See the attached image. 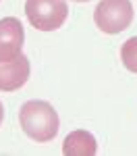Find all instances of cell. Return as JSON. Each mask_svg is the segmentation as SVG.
Wrapping results in <instances>:
<instances>
[{
  "label": "cell",
  "mask_w": 137,
  "mask_h": 156,
  "mask_svg": "<svg viewBox=\"0 0 137 156\" xmlns=\"http://www.w3.org/2000/svg\"><path fill=\"white\" fill-rule=\"evenodd\" d=\"M2 119H4V106H2V102H0V125H2Z\"/></svg>",
  "instance_id": "cell-8"
},
{
  "label": "cell",
  "mask_w": 137,
  "mask_h": 156,
  "mask_svg": "<svg viewBox=\"0 0 137 156\" xmlns=\"http://www.w3.org/2000/svg\"><path fill=\"white\" fill-rule=\"evenodd\" d=\"M19 123L23 127L25 135L31 137L33 142H39V144L52 142L58 133V127H60L58 112L46 100L25 102L19 110Z\"/></svg>",
  "instance_id": "cell-1"
},
{
  "label": "cell",
  "mask_w": 137,
  "mask_h": 156,
  "mask_svg": "<svg viewBox=\"0 0 137 156\" xmlns=\"http://www.w3.org/2000/svg\"><path fill=\"white\" fill-rule=\"evenodd\" d=\"M29 73H31V65L25 54L9 62H0V92H15L23 87L29 79Z\"/></svg>",
  "instance_id": "cell-5"
},
{
  "label": "cell",
  "mask_w": 137,
  "mask_h": 156,
  "mask_svg": "<svg viewBox=\"0 0 137 156\" xmlns=\"http://www.w3.org/2000/svg\"><path fill=\"white\" fill-rule=\"evenodd\" d=\"M98 152L96 137L85 129L71 131L62 142V154L64 156H94Z\"/></svg>",
  "instance_id": "cell-6"
},
{
  "label": "cell",
  "mask_w": 137,
  "mask_h": 156,
  "mask_svg": "<svg viewBox=\"0 0 137 156\" xmlns=\"http://www.w3.org/2000/svg\"><path fill=\"white\" fill-rule=\"evenodd\" d=\"M94 21L100 31L108 36L121 34L133 21V4L129 0H100L94 12Z\"/></svg>",
  "instance_id": "cell-3"
},
{
  "label": "cell",
  "mask_w": 137,
  "mask_h": 156,
  "mask_svg": "<svg viewBox=\"0 0 137 156\" xmlns=\"http://www.w3.org/2000/svg\"><path fill=\"white\" fill-rule=\"evenodd\" d=\"M121 60H123L125 69L137 75V36L129 37L121 46Z\"/></svg>",
  "instance_id": "cell-7"
},
{
  "label": "cell",
  "mask_w": 137,
  "mask_h": 156,
  "mask_svg": "<svg viewBox=\"0 0 137 156\" xmlns=\"http://www.w3.org/2000/svg\"><path fill=\"white\" fill-rule=\"evenodd\" d=\"M25 15L37 31H54L67 21L69 6L67 0H25Z\"/></svg>",
  "instance_id": "cell-2"
},
{
  "label": "cell",
  "mask_w": 137,
  "mask_h": 156,
  "mask_svg": "<svg viewBox=\"0 0 137 156\" xmlns=\"http://www.w3.org/2000/svg\"><path fill=\"white\" fill-rule=\"evenodd\" d=\"M75 2H89V0H75Z\"/></svg>",
  "instance_id": "cell-9"
},
{
  "label": "cell",
  "mask_w": 137,
  "mask_h": 156,
  "mask_svg": "<svg viewBox=\"0 0 137 156\" xmlns=\"http://www.w3.org/2000/svg\"><path fill=\"white\" fill-rule=\"evenodd\" d=\"M25 44L23 23L17 17L0 19V62H9L21 56Z\"/></svg>",
  "instance_id": "cell-4"
}]
</instances>
